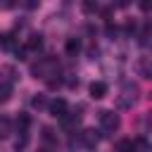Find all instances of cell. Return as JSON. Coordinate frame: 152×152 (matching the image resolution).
<instances>
[{
	"label": "cell",
	"mask_w": 152,
	"mask_h": 152,
	"mask_svg": "<svg viewBox=\"0 0 152 152\" xmlns=\"http://www.w3.org/2000/svg\"><path fill=\"white\" fill-rule=\"evenodd\" d=\"M147 150H150V145H147L145 138H135L133 140V152H147Z\"/></svg>",
	"instance_id": "4fadbf2b"
},
{
	"label": "cell",
	"mask_w": 152,
	"mask_h": 152,
	"mask_svg": "<svg viewBox=\"0 0 152 152\" xmlns=\"http://www.w3.org/2000/svg\"><path fill=\"white\" fill-rule=\"evenodd\" d=\"M48 109H50V114L57 116V119H64V116L69 114V104H66V100H62V97L48 102Z\"/></svg>",
	"instance_id": "3957f363"
},
{
	"label": "cell",
	"mask_w": 152,
	"mask_h": 152,
	"mask_svg": "<svg viewBox=\"0 0 152 152\" xmlns=\"http://www.w3.org/2000/svg\"><path fill=\"white\" fill-rule=\"evenodd\" d=\"M48 86L50 88H57V86H62V78H48Z\"/></svg>",
	"instance_id": "ffe728a7"
},
{
	"label": "cell",
	"mask_w": 152,
	"mask_h": 152,
	"mask_svg": "<svg viewBox=\"0 0 152 152\" xmlns=\"http://www.w3.org/2000/svg\"><path fill=\"white\" fill-rule=\"evenodd\" d=\"M102 17H104L107 21H112V10H102Z\"/></svg>",
	"instance_id": "7402d4cb"
},
{
	"label": "cell",
	"mask_w": 152,
	"mask_h": 152,
	"mask_svg": "<svg viewBox=\"0 0 152 152\" xmlns=\"http://www.w3.org/2000/svg\"><path fill=\"white\" fill-rule=\"evenodd\" d=\"M128 5V0H116V7H126Z\"/></svg>",
	"instance_id": "603a6c76"
},
{
	"label": "cell",
	"mask_w": 152,
	"mask_h": 152,
	"mask_svg": "<svg viewBox=\"0 0 152 152\" xmlns=\"http://www.w3.org/2000/svg\"><path fill=\"white\" fill-rule=\"evenodd\" d=\"M88 90H90V97H93V100H100V97L107 95V83H104V81H93Z\"/></svg>",
	"instance_id": "277c9868"
},
{
	"label": "cell",
	"mask_w": 152,
	"mask_h": 152,
	"mask_svg": "<svg viewBox=\"0 0 152 152\" xmlns=\"http://www.w3.org/2000/svg\"><path fill=\"white\" fill-rule=\"evenodd\" d=\"M12 133V121L7 116H0V138H7Z\"/></svg>",
	"instance_id": "8fae6325"
},
{
	"label": "cell",
	"mask_w": 152,
	"mask_h": 152,
	"mask_svg": "<svg viewBox=\"0 0 152 152\" xmlns=\"http://www.w3.org/2000/svg\"><path fill=\"white\" fill-rule=\"evenodd\" d=\"M26 145H28V135H26V133H21V138H19V140L14 142V150H17V152H21V150H24Z\"/></svg>",
	"instance_id": "9a60e30c"
},
{
	"label": "cell",
	"mask_w": 152,
	"mask_h": 152,
	"mask_svg": "<svg viewBox=\"0 0 152 152\" xmlns=\"http://www.w3.org/2000/svg\"><path fill=\"white\" fill-rule=\"evenodd\" d=\"M107 36H112V38L116 36V26H112V21L107 24Z\"/></svg>",
	"instance_id": "44dd1931"
},
{
	"label": "cell",
	"mask_w": 152,
	"mask_h": 152,
	"mask_svg": "<svg viewBox=\"0 0 152 152\" xmlns=\"http://www.w3.org/2000/svg\"><path fill=\"white\" fill-rule=\"evenodd\" d=\"M78 138H81V142H83L86 147H95V142H97V133H95L93 128H86L83 133H78Z\"/></svg>",
	"instance_id": "5b68a950"
},
{
	"label": "cell",
	"mask_w": 152,
	"mask_h": 152,
	"mask_svg": "<svg viewBox=\"0 0 152 152\" xmlns=\"http://www.w3.org/2000/svg\"><path fill=\"white\" fill-rule=\"evenodd\" d=\"M64 50H66V55H76V52L81 50V40H78V38H66Z\"/></svg>",
	"instance_id": "9c48e42d"
},
{
	"label": "cell",
	"mask_w": 152,
	"mask_h": 152,
	"mask_svg": "<svg viewBox=\"0 0 152 152\" xmlns=\"http://www.w3.org/2000/svg\"><path fill=\"white\" fill-rule=\"evenodd\" d=\"M124 31H126V33H133V31H135V21H126V24H124Z\"/></svg>",
	"instance_id": "d6986e66"
},
{
	"label": "cell",
	"mask_w": 152,
	"mask_h": 152,
	"mask_svg": "<svg viewBox=\"0 0 152 152\" xmlns=\"http://www.w3.org/2000/svg\"><path fill=\"white\" fill-rule=\"evenodd\" d=\"M135 69H138V74H140L142 78H152V71H150V59H147V57H140V59H138V64H135Z\"/></svg>",
	"instance_id": "8992f818"
},
{
	"label": "cell",
	"mask_w": 152,
	"mask_h": 152,
	"mask_svg": "<svg viewBox=\"0 0 152 152\" xmlns=\"http://www.w3.org/2000/svg\"><path fill=\"white\" fill-rule=\"evenodd\" d=\"M140 10L142 12H150L152 10V0H140Z\"/></svg>",
	"instance_id": "ac0fdd59"
},
{
	"label": "cell",
	"mask_w": 152,
	"mask_h": 152,
	"mask_svg": "<svg viewBox=\"0 0 152 152\" xmlns=\"http://www.w3.org/2000/svg\"><path fill=\"white\" fill-rule=\"evenodd\" d=\"M119 114H114V112H109V109H102L100 112V126L104 128V131H109V133H114L116 128H119Z\"/></svg>",
	"instance_id": "6da1fadb"
},
{
	"label": "cell",
	"mask_w": 152,
	"mask_h": 152,
	"mask_svg": "<svg viewBox=\"0 0 152 152\" xmlns=\"http://www.w3.org/2000/svg\"><path fill=\"white\" fill-rule=\"evenodd\" d=\"M14 126H17V131H19V133H26V131H28V126H31V116H28V114H24V112H19V116H17Z\"/></svg>",
	"instance_id": "52a82bcc"
},
{
	"label": "cell",
	"mask_w": 152,
	"mask_h": 152,
	"mask_svg": "<svg viewBox=\"0 0 152 152\" xmlns=\"http://www.w3.org/2000/svg\"><path fill=\"white\" fill-rule=\"evenodd\" d=\"M24 48H26V50H40V48H43V36H40V33H31Z\"/></svg>",
	"instance_id": "ba28073f"
},
{
	"label": "cell",
	"mask_w": 152,
	"mask_h": 152,
	"mask_svg": "<svg viewBox=\"0 0 152 152\" xmlns=\"http://www.w3.org/2000/svg\"><path fill=\"white\" fill-rule=\"evenodd\" d=\"M43 138H45V140H48V142H52V140H55V131H52V128H48V126H45V128H43Z\"/></svg>",
	"instance_id": "2e32d148"
},
{
	"label": "cell",
	"mask_w": 152,
	"mask_h": 152,
	"mask_svg": "<svg viewBox=\"0 0 152 152\" xmlns=\"http://www.w3.org/2000/svg\"><path fill=\"white\" fill-rule=\"evenodd\" d=\"M135 97H138V86L135 83H126V88H124V93L119 97V107H131L135 102Z\"/></svg>",
	"instance_id": "7a4b0ae2"
},
{
	"label": "cell",
	"mask_w": 152,
	"mask_h": 152,
	"mask_svg": "<svg viewBox=\"0 0 152 152\" xmlns=\"http://www.w3.org/2000/svg\"><path fill=\"white\" fill-rule=\"evenodd\" d=\"M31 104L36 109H43V107H48V97L45 95H36V97H31Z\"/></svg>",
	"instance_id": "5bb4252c"
},
{
	"label": "cell",
	"mask_w": 152,
	"mask_h": 152,
	"mask_svg": "<svg viewBox=\"0 0 152 152\" xmlns=\"http://www.w3.org/2000/svg\"><path fill=\"white\" fill-rule=\"evenodd\" d=\"M0 48L2 50H12L14 48V33H0Z\"/></svg>",
	"instance_id": "30bf717a"
},
{
	"label": "cell",
	"mask_w": 152,
	"mask_h": 152,
	"mask_svg": "<svg viewBox=\"0 0 152 152\" xmlns=\"http://www.w3.org/2000/svg\"><path fill=\"white\" fill-rule=\"evenodd\" d=\"M7 100H10V86L0 88V104H2V102H7Z\"/></svg>",
	"instance_id": "e0dca14e"
},
{
	"label": "cell",
	"mask_w": 152,
	"mask_h": 152,
	"mask_svg": "<svg viewBox=\"0 0 152 152\" xmlns=\"http://www.w3.org/2000/svg\"><path fill=\"white\" fill-rule=\"evenodd\" d=\"M114 150H116V152H133V140H131V138H124V140L116 142Z\"/></svg>",
	"instance_id": "7c38bea8"
}]
</instances>
